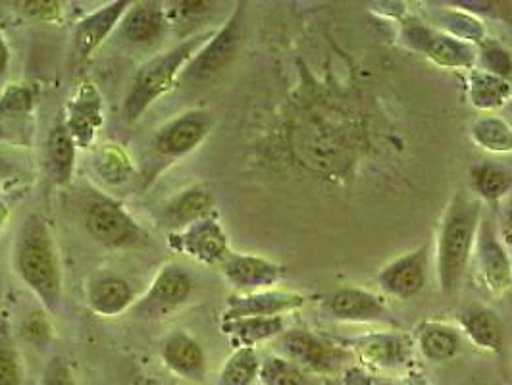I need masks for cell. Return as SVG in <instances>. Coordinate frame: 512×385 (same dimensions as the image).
Returning a JSON list of instances; mask_svg holds the SVG:
<instances>
[{"mask_svg":"<svg viewBox=\"0 0 512 385\" xmlns=\"http://www.w3.org/2000/svg\"><path fill=\"white\" fill-rule=\"evenodd\" d=\"M482 214V203L472 193L459 189L441 216L436 237V270L439 289L445 297L461 291L474 257Z\"/></svg>","mask_w":512,"mask_h":385,"instance_id":"obj_1","label":"cell"},{"mask_svg":"<svg viewBox=\"0 0 512 385\" xmlns=\"http://www.w3.org/2000/svg\"><path fill=\"white\" fill-rule=\"evenodd\" d=\"M14 264L45 310L56 314L62 301V266L49 222L41 214L27 216L18 231Z\"/></svg>","mask_w":512,"mask_h":385,"instance_id":"obj_2","label":"cell"},{"mask_svg":"<svg viewBox=\"0 0 512 385\" xmlns=\"http://www.w3.org/2000/svg\"><path fill=\"white\" fill-rule=\"evenodd\" d=\"M212 33L214 31L197 33L178 47L154 56L137 70L124 101L126 122L135 124L151 108V104L156 103L178 83L185 66L210 39Z\"/></svg>","mask_w":512,"mask_h":385,"instance_id":"obj_3","label":"cell"},{"mask_svg":"<svg viewBox=\"0 0 512 385\" xmlns=\"http://www.w3.org/2000/svg\"><path fill=\"white\" fill-rule=\"evenodd\" d=\"M81 214L89 235L108 249H139L149 243L147 231L129 216L126 208L104 195H91L83 203Z\"/></svg>","mask_w":512,"mask_h":385,"instance_id":"obj_4","label":"cell"},{"mask_svg":"<svg viewBox=\"0 0 512 385\" xmlns=\"http://www.w3.org/2000/svg\"><path fill=\"white\" fill-rule=\"evenodd\" d=\"M401 41L410 51L424 54L430 62L447 70H474L478 47L455 39L414 16L401 24Z\"/></svg>","mask_w":512,"mask_h":385,"instance_id":"obj_5","label":"cell"},{"mask_svg":"<svg viewBox=\"0 0 512 385\" xmlns=\"http://www.w3.org/2000/svg\"><path fill=\"white\" fill-rule=\"evenodd\" d=\"M243 22H245V8L239 2L231 12L230 18L218 31L210 35V39L191 58V62L185 66L181 74V79L185 83L199 85L220 76L235 60L239 47L243 43Z\"/></svg>","mask_w":512,"mask_h":385,"instance_id":"obj_6","label":"cell"},{"mask_svg":"<svg viewBox=\"0 0 512 385\" xmlns=\"http://www.w3.org/2000/svg\"><path fill=\"white\" fill-rule=\"evenodd\" d=\"M274 351L303 372L335 374L345 360L343 345L305 328L285 330L274 339Z\"/></svg>","mask_w":512,"mask_h":385,"instance_id":"obj_7","label":"cell"},{"mask_svg":"<svg viewBox=\"0 0 512 385\" xmlns=\"http://www.w3.org/2000/svg\"><path fill=\"white\" fill-rule=\"evenodd\" d=\"M168 245L172 251L206 266H222L231 255L228 233L214 214L172 231L168 235Z\"/></svg>","mask_w":512,"mask_h":385,"instance_id":"obj_8","label":"cell"},{"mask_svg":"<svg viewBox=\"0 0 512 385\" xmlns=\"http://www.w3.org/2000/svg\"><path fill=\"white\" fill-rule=\"evenodd\" d=\"M35 87L29 83L6 85L0 93V143L29 147L35 133Z\"/></svg>","mask_w":512,"mask_h":385,"instance_id":"obj_9","label":"cell"},{"mask_svg":"<svg viewBox=\"0 0 512 385\" xmlns=\"http://www.w3.org/2000/svg\"><path fill=\"white\" fill-rule=\"evenodd\" d=\"M474 260L480 282L493 295H503L512 287V257L501 243L495 222L482 214L474 245Z\"/></svg>","mask_w":512,"mask_h":385,"instance_id":"obj_10","label":"cell"},{"mask_svg":"<svg viewBox=\"0 0 512 385\" xmlns=\"http://www.w3.org/2000/svg\"><path fill=\"white\" fill-rule=\"evenodd\" d=\"M430 245H420L387 262L378 274V285L385 297L410 301L418 297L430 276Z\"/></svg>","mask_w":512,"mask_h":385,"instance_id":"obj_11","label":"cell"},{"mask_svg":"<svg viewBox=\"0 0 512 385\" xmlns=\"http://www.w3.org/2000/svg\"><path fill=\"white\" fill-rule=\"evenodd\" d=\"M214 126L212 114L206 110H187L156 131L154 151L166 158H180L193 153Z\"/></svg>","mask_w":512,"mask_h":385,"instance_id":"obj_12","label":"cell"},{"mask_svg":"<svg viewBox=\"0 0 512 385\" xmlns=\"http://www.w3.org/2000/svg\"><path fill=\"white\" fill-rule=\"evenodd\" d=\"M324 305L337 322L395 326L393 314L384 299L362 287H339L330 293Z\"/></svg>","mask_w":512,"mask_h":385,"instance_id":"obj_13","label":"cell"},{"mask_svg":"<svg viewBox=\"0 0 512 385\" xmlns=\"http://www.w3.org/2000/svg\"><path fill=\"white\" fill-rule=\"evenodd\" d=\"M77 149H89L104 124L103 95L99 87L85 79L79 83L74 97L66 106V118H62Z\"/></svg>","mask_w":512,"mask_h":385,"instance_id":"obj_14","label":"cell"},{"mask_svg":"<svg viewBox=\"0 0 512 385\" xmlns=\"http://www.w3.org/2000/svg\"><path fill=\"white\" fill-rule=\"evenodd\" d=\"M307 299L295 291L264 289L251 293H233L226 301V310L222 322L241 320V318H260V316H285L293 310L305 307Z\"/></svg>","mask_w":512,"mask_h":385,"instance_id":"obj_15","label":"cell"},{"mask_svg":"<svg viewBox=\"0 0 512 385\" xmlns=\"http://www.w3.org/2000/svg\"><path fill=\"white\" fill-rule=\"evenodd\" d=\"M193 278L180 264H166L154 278L137 310L147 318H160L183 307L193 293Z\"/></svg>","mask_w":512,"mask_h":385,"instance_id":"obj_16","label":"cell"},{"mask_svg":"<svg viewBox=\"0 0 512 385\" xmlns=\"http://www.w3.org/2000/svg\"><path fill=\"white\" fill-rule=\"evenodd\" d=\"M226 282L237 289V293H251L272 289L282 282L285 268L282 264L256 255L231 253L220 266Z\"/></svg>","mask_w":512,"mask_h":385,"instance_id":"obj_17","label":"cell"},{"mask_svg":"<svg viewBox=\"0 0 512 385\" xmlns=\"http://www.w3.org/2000/svg\"><path fill=\"white\" fill-rule=\"evenodd\" d=\"M131 4L133 2L129 0H114L79 20L74 31V49L77 56L89 58L97 51L103 45L104 39H108V35L122 24Z\"/></svg>","mask_w":512,"mask_h":385,"instance_id":"obj_18","label":"cell"},{"mask_svg":"<svg viewBox=\"0 0 512 385\" xmlns=\"http://www.w3.org/2000/svg\"><path fill=\"white\" fill-rule=\"evenodd\" d=\"M360 359L374 368L395 370L409 362L414 343L409 335L395 332H378L364 335L355 341Z\"/></svg>","mask_w":512,"mask_h":385,"instance_id":"obj_19","label":"cell"},{"mask_svg":"<svg viewBox=\"0 0 512 385\" xmlns=\"http://www.w3.org/2000/svg\"><path fill=\"white\" fill-rule=\"evenodd\" d=\"M459 326L478 349L499 353L503 349L505 330L501 318L484 305H468L459 314Z\"/></svg>","mask_w":512,"mask_h":385,"instance_id":"obj_20","label":"cell"},{"mask_svg":"<svg viewBox=\"0 0 512 385\" xmlns=\"http://www.w3.org/2000/svg\"><path fill=\"white\" fill-rule=\"evenodd\" d=\"M162 359L183 378L201 382L205 378L206 357L201 343L185 332H174L162 345Z\"/></svg>","mask_w":512,"mask_h":385,"instance_id":"obj_21","label":"cell"},{"mask_svg":"<svg viewBox=\"0 0 512 385\" xmlns=\"http://www.w3.org/2000/svg\"><path fill=\"white\" fill-rule=\"evenodd\" d=\"M416 347L430 362L453 360L461 353V330L445 322L424 320L416 326Z\"/></svg>","mask_w":512,"mask_h":385,"instance_id":"obj_22","label":"cell"},{"mask_svg":"<svg viewBox=\"0 0 512 385\" xmlns=\"http://www.w3.org/2000/svg\"><path fill=\"white\" fill-rule=\"evenodd\" d=\"M133 299L131 285L118 276H97L87 285V305L99 316H120L133 305Z\"/></svg>","mask_w":512,"mask_h":385,"instance_id":"obj_23","label":"cell"},{"mask_svg":"<svg viewBox=\"0 0 512 385\" xmlns=\"http://www.w3.org/2000/svg\"><path fill=\"white\" fill-rule=\"evenodd\" d=\"M470 189L482 205L497 208L512 191V172L497 162H478L470 166Z\"/></svg>","mask_w":512,"mask_h":385,"instance_id":"obj_24","label":"cell"},{"mask_svg":"<svg viewBox=\"0 0 512 385\" xmlns=\"http://www.w3.org/2000/svg\"><path fill=\"white\" fill-rule=\"evenodd\" d=\"M466 99L482 114H495L512 101V81L491 76L478 68L468 70Z\"/></svg>","mask_w":512,"mask_h":385,"instance_id":"obj_25","label":"cell"},{"mask_svg":"<svg viewBox=\"0 0 512 385\" xmlns=\"http://www.w3.org/2000/svg\"><path fill=\"white\" fill-rule=\"evenodd\" d=\"M77 147L64 120L52 126L47 139V172L56 185H68L76 170Z\"/></svg>","mask_w":512,"mask_h":385,"instance_id":"obj_26","label":"cell"},{"mask_svg":"<svg viewBox=\"0 0 512 385\" xmlns=\"http://www.w3.org/2000/svg\"><path fill=\"white\" fill-rule=\"evenodd\" d=\"M164 24V8L154 2H137L129 6L122 20V35L133 45H147L162 35Z\"/></svg>","mask_w":512,"mask_h":385,"instance_id":"obj_27","label":"cell"},{"mask_svg":"<svg viewBox=\"0 0 512 385\" xmlns=\"http://www.w3.org/2000/svg\"><path fill=\"white\" fill-rule=\"evenodd\" d=\"M287 330L285 316H260L222 322V332L228 335L237 347H256L258 343L272 341Z\"/></svg>","mask_w":512,"mask_h":385,"instance_id":"obj_28","label":"cell"},{"mask_svg":"<svg viewBox=\"0 0 512 385\" xmlns=\"http://www.w3.org/2000/svg\"><path fill=\"white\" fill-rule=\"evenodd\" d=\"M430 26L436 27L439 31H443L455 39H461L464 43H470L474 47L482 45L487 39L484 20L462 10V8H455V6L436 10Z\"/></svg>","mask_w":512,"mask_h":385,"instance_id":"obj_29","label":"cell"},{"mask_svg":"<svg viewBox=\"0 0 512 385\" xmlns=\"http://www.w3.org/2000/svg\"><path fill=\"white\" fill-rule=\"evenodd\" d=\"M214 214V197L205 185H193L178 193L168 205L166 216L180 228Z\"/></svg>","mask_w":512,"mask_h":385,"instance_id":"obj_30","label":"cell"},{"mask_svg":"<svg viewBox=\"0 0 512 385\" xmlns=\"http://www.w3.org/2000/svg\"><path fill=\"white\" fill-rule=\"evenodd\" d=\"M470 139L491 154H512V126L497 114H482L470 124Z\"/></svg>","mask_w":512,"mask_h":385,"instance_id":"obj_31","label":"cell"},{"mask_svg":"<svg viewBox=\"0 0 512 385\" xmlns=\"http://www.w3.org/2000/svg\"><path fill=\"white\" fill-rule=\"evenodd\" d=\"M93 166L97 176L108 185L128 183L135 172L129 154L116 143H106L99 147L93 158Z\"/></svg>","mask_w":512,"mask_h":385,"instance_id":"obj_32","label":"cell"},{"mask_svg":"<svg viewBox=\"0 0 512 385\" xmlns=\"http://www.w3.org/2000/svg\"><path fill=\"white\" fill-rule=\"evenodd\" d=\"M260 374V359L255 347H237L224 362L216 385H255Z\"/></svg>","mask_w":512,"mask_h":385,"instance_id":"obj_33","label":"cell"},{"mask_svg":"<svg viewBox=\"0 0 512 385\" xmlns=\"http://www.w3.org/2000/svg\"><path fill=\"white\" fill-rule=\"evenodd\" d=\"M476 68L491 76L512 81V52L499 41L487 37L482 45H478Z\"/></svg>","mask_w":512,"mask_h":385,"instance_id":"obj_34","label":"cell"},{"mask_svg":"<svg viewBox=\"0 0 512 385\" xmlns=\"http://www.w3.org/2000/svg\"><path fill=\"white\" fill-rule=\"evenodd\" d=\"M258 380L262 385H307L305 372L280 355H270L260 362Z\"/></svg>","mask_w":512,"mask_h":385,"instance_id":"obj_35","label":"cell"},{"mask_svg":"<svg viewBox=\"0 0 512 385\" xmlns=\"http://www.w3.org/2000/svg\"><path fill=\"white\" fill-rule=\"evenodd\" d=\"M24 384L22 362L14 347L10 326L4 318H0V385Z\"/></svg>","mask_w":512,"mask_h":385,"instance_id":"obj_36","label":"cell"},{"mask_svg":"<svg viewBox=\"0 0 512 385\" xmlns=\"http://www.w3.org/2000/svg\"><path fill=\"white\" fill-rule=\"evenodd\" d=\"M20 334L22 337L33 343V345H45L49 343L52 335V326L49 322V316L43 310L31 312L20 324Z\"/></svg>","mask_w":512,"mask_h":385,"instance_id":"obj_37","label":"cell"},{"mask_svg":"<svg viewBox=\"0 0 512 385\" xmlns=\"http://www.w3.org/2000/svg\"><path fill=\"white\" fill-rule=\"evenodd\" d=\"M495 210H497V220H493L495 230H497L501 243L505 245V249L509 251V255L512 257V191L511 195Z\"/></svg>","mask_w":512,"mask_h":385,"instance_id":"obj_38","label":"cell"},{"mask_svg":"<svg viewBox=\"0 0 512 385\" xmlns=\"http://www.w3.org/2000/svg\"><path fill=\"white\" fill-rule=\"evenodd\" d=\"M24 10H26L29 16H35L39 20H45V22H51L56 20L60 14H62V4L60 2H24L22 4Z\"/></svg>","mask_w":512,"mask_h":385,"instance_id":"obj_39","label":"cell"},{"mask_svg":"<svg viewBox=\"0 0 512 385\" xmlns=\"http://www.w3.org/2000/svg\"><path fill=\"white\" fill-rule=\"evenodd\" d=\"M45 382H47V385H76L68 366L62 360H54L51 366L47 368Z\"/></svg>","mask_w":512,"mask_h":385,"instance_id":"obj_40","label":"cell"},{"mask_svg":"<svg viewBox=\"0 0 512 385\" xmlns=\"http://www.w3.org/2000/svg\"><path fill=\"white\" fill-rule=\"evenodd\" d=\"M8 70H10V49H8V43L0 31V85L4 83V79L8 76Z\"/></svg>","mask_w":512,"mask_h":385,"instance_id":"obj_41","label":"cell"},{"mask_svg":"<svg viewBox=\"0 0 512 385\" xmlns=\"http://www.w3.org/2000/svg\"><path fill=\"white\" fill-rule=\"evenodd\" d=\"M8 216H10V208H8V205L0 199V231H2V228L6 226V222H8Z\"/></svg>","mask_w":512,"mask_h":385,"instance_id":"obj_42","label":"cell"}]
</instances>
